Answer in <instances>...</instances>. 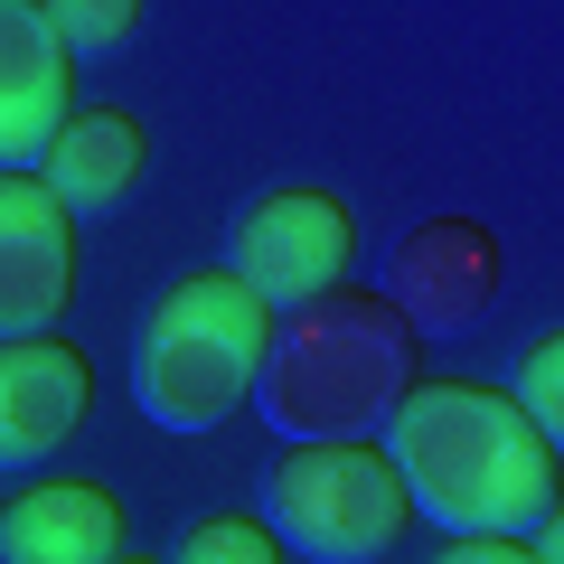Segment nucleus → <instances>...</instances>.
<instances>
[{"label": "nucleus", "instance_id": "obj_3", "mask_svg": "<svg viewBox=\"0 0 564 564\" xmlns=\"http://www.w3.org/2000/svg\"><path fill=\"white\" fill-rule=\"evenodd\" d=\"M282 311L226 263H188L161 282V302L132 329V404L161 433H217L236 404H254L263 348Z\"/></svg>", "mask_w": 564, "mask_h": 564}, {"label": "nucleus", "instance_id": "obj_12", "mask_svg": "<svg viewBox=\"0 0 564 564\" xmlns=\"http://www.w3.org/2000/svg\"><path fill=\"white\" fill-rule=\"evenodd\" d=\"M508 395L527 404V423H536L545 443H555V462H564V329H545V339H536V348L518 358Z\"/></svg>", "mask_w": 564, "mask_h": 564}, {"label": "nucleus", "instance_id": "obj_8", "mask_svg": "<svg viewBox=\"0 0 564 564\" xmlns=\"http://www.w3.org/2000/svg\"><path fill=\"white\" fill-rule=\"evenodd\" d=\"M85 414H95V358L66 329L0 339V470L57 462V443H76Z\"/></svg>", "mask_w": 564, "mask_h": 564}, {"label": "nucleus", "instance_id": "obj_14", "mask_svg": "<svg viewBox=\"0 0 564 564\" xmlns=\"http://www.w3.org/2000/svg\"><path fill=\"white\" fill-rule=\"evenodd\" d=\"M47 20H57V39L76 47V57H104V47H122L141 29V10L151 0H39Z\"/></svg>", "mask_w": 564, "mask_h": 564}, {"label": "nucleus", "instance_id": "obj_13", "mask_svg": "<svg viewBox=\"0 0 564 564\" xmlns=\"http://www.w3.org/2000/svg\"><path fill=\"white\" fill-rule=\"evenodd\" d=\"M170 564H282V536L263 518H198Z\"/></svg>", "mask_w": 564, "mask_h": 564}, {"label": "nucleus", "instance_id": "obj_9", "mask_svg": "<svg viewBox=\"0 0 564 564\" xmlns=\"http://www.w3.org/2000/svg\"><path fill=\"white\" fill-rule=\"evenodd\" d=\"M76 113V47L39 0H0V170H39Z\"/></svg>", "mask_w": 564, "mask_h": 564}, {"label": "nucleus", "instance_id": "obj_7", "mask_svg": "<svg viewBox=\"0 0 564 564\" xmlns=\"http://www.w3.org/2000/svg\"><path fill=\"white\" fill-rule=\"evenodd\" d=\"M76 273H85L76 207L39 170H0V339L57 329V311L76 302Z\"/></svg>", "mask_w": 564, "mask_h": 564}, {"label": "nucleus", "instance_id": "obj_6", "mask_svg": "<svg viewBox=\"0 0 564 564\" xmlns=\"http://www.w3.org/2000/svg\"><path fill=\"white\" fill-rule=\"evenodd\" d=\"M499 282H508V263H499V236H489L480 217H414L395 236V254H386L377 292L423 329V339H462V329L489 321Z\"/></svg>", "mask_w": 564, "mask_h": 564}, {"label": "nucleus", "instance_id": "obj_11", "mask_svg": "<svg viewBox=\"0 0 564 564\" xmlns=\"http://www.w3.org/2000/svg\"><path fill=\"white\" fill-rule=\"evenodd\" d=\"M141 170H151V122H141V113H113V104H76L66 132L47 141L39 180L57 188L76 217H113V207L141 188Z\"/></svg>", "mask_w": 564, "mask_h": 564}, {"label": "nucleus", "instance_id": "obj_10", "mask_svg": "<svg viewBox=\"0 0 564 564\" xmlns=\"http://www.w3.org/2000/svg\"><path fill=\"white\" fill-rule=\"evenodd\" d=\"M122 508L104 480H29L0 499V564H113Z\"/></svg>", "mask_w": 564, "mask_h": 564}, {"label": "nucleus", "instance_id": "obj_2", "mask_svg": "<svg viewBox=\"0 0 564 564\" xmlns=\"http://www.w3.org/2000/svg\"><path fill=\"white\" fill-rule=\"evenodd\" d=\"M423 386V329L377 282H339L282 311L254 377V414L282 443H377L386 414Z\"/></svg>", "mask_w": 564, "mask_h": 564}, {"label": "nucleus", "instance_id": "obj_5", "mask_svg": "<svg viewBox=\"0 0 564 564\" xmlns=\"http://www.w3.org/2000/svg\"><path fill=\"white\" fill-rule=\"evenodd\" d=\"M348 263H358V217H348L339 188H311V180H282L263 198H245L236 226H226V273H245L273 311H302L321 292H339Z\"/></svg>", "mask_w": 564, "mask_h": 564}, {"label": "nucleus", "instance_id": "obj_16", "mask_svg": "<svg viewBox=\"0 0 564 564\" xmlns=\"http://www.w3.org/2000/svg\"><path fill=\"white\" fill-rule=\"evenodd\" d=\"M527 545H536L545 564H564V499H555V508H545V518H536V536H527Z\"/></svg>", "mask_w": 564, "mask_h": 564}, {"label": "nucleus", "instance_id": "obj_1", "mask_svg": "<svg viewBox=\"0 0 564 564\" xmlns=\"http://www.w3.org/2000/svg\"><path fill=\"white\" fill-rule=\"evenodd\" d=\"M386 462L404 470L414 518L443 536H536V518L564 499L555 443H545L508 386L433 377L386 414Z\"/></svg>", "mask_w": 564, "mask_h": 564}, {"label": "nucleus", "instance_id": "obj_4", "mask_svg": "<svg viewBox=\"0 0 564 564\" xmlns=\"http://www.w3.org/2000/svg\"><path fill=\"white\" fill-rule=\"evenodd\" d=\"M254 508L282 536V555L302 564H377L414 527V499H404V470L386 462V443H282L254 480Z\"/></svg>", "mask_w": 564, "mask_h": 564}, {"label": "nucleus", "instance_id": "obj_15", "mask_svg": "<svg viewBox=\"0 0 564 564\" xmlns=\"http://www.w3.org/2000/svg\"><path fill=\"white\" fill-rule=\"evenodd\" d=\"M433 564H545V555H536L527 536H452Z\"/></svg>", "mask_w": 564, "mask_h": 564}, {"label": "nucleus", "instance_id": "obj_17", "mask_svg": "<svg viewBox=\"0 0 564 564\" xmlns=\"http://www.w3.org/2000/svg\"><path fill=\"white\" fill-rule=\"evenodd\" d=\"M113 564H151V555H113Z\"/></svg>", "mask_w": 564, "mask_h": 564}]
</instances>
